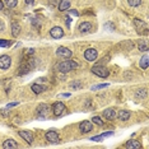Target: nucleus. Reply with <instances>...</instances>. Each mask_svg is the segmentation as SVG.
I'll use <instances>...</instances> for the list:
<instances>
[{"mask_svg":"<svg viewBox=\"0 0 149 149\" xmlns=\"http://www.w3.org/2000/svg\"><path fill=\"white\" fill-rule=\"evenodd\" d=\"M56 55L59 57H61V59H70V57H72V51H70L69 49H66V47L60 46L59 49L56 50Z\"/></svg>","mask_w":149,"mask_h":149,"instance_id":"nucleus-6","label":"nucleus"},{"mask_svg":"<svg viewBox=\"0 0 149 149\" xmlns=\"http://www.w3.org/2000/svg\"><path fill=\"white\" fill-rule=\"evenodd\" d=\"M69 14H73V15H75V17H79V13H78L75 9H70V10H69Z\"/></svg>","mask_w":149,"mask_h":149,"instance_id":"nucleus-34","label":"nucleus"},{"mask_svg":"<svg viewBox=\"0 0 149 149\" xmlns=\"http://www.w3.org/2000/svg\"><path fill=\"white\" fill-rule=\"evenodd\" d=\"M60 0H49V5L51 6V8H55V6L59 5Z\"/></svg>","mask_w":149,"mask_h":149,"instance_id":"nucleus-30","label":"nucleus"},{"mask_svg":"<svg viewBox=\"0 0 149 149\" xmlns=\"http://www.w3.org/2000/svg\"><path fill=\"white\" fill-rule=\"evenodd\" d=\"M125 148H127V149H140L141 148V144L139 143L138 140H135V139H130V140L126 141V144H125Z\"/></svg>","mask_w":149,"mask_h":149,"instance_id":"nucleus-13","label":"nucleus"},{"mask_svg":"<svg viewBox=\"0 0 149 149\" xmlns=\"http://www.w3.org/2000/svg\"><path fill=\"white\" fill-rule=\"evenodd\" d=\"M19 136H22L23 138V140H26L28 144H32L33 143V134L31 133V131H28V130H21L19 131Z\"/></svg>","mask_w":149,"mask_h":149,"instance_id":"nucleus-11","label":"nucleus"},{"mask_svg":"<svg viewBox=\"0 0 149 149\" xmlns=\"http://www.w3.org/2000/svg\"><path fill=\"white\" fill-rule=\"evenodd\" d=\"M145 96H147V91H145V89H139V91H136V93H135V97H136L138 100H139V98H140V100H143Z\"/></svg>","mask_w":149,"mask_h":149,"instance_id":"nucleus-24","label":"nucleus"},{"mask_svg":"<svg viewBox=\"0 0 149 149\" xmlns=\"http://www.w3.org/2000/svg\"><path fill=\"white\" fill-rule=\"evenodd\" d=\"M10 46V41H5V40H0V47H8Z\"/></svg>","mask_w":149,"mask_h":149,"instance_id":"nucleus-31","label":"nucleus"},{"mask_svg":"<svg viewBox=\"0 0 149 149\" xmlns=\"http://www.w3.org/2000/svg\"><path fill=\"white\" fill-rule=\"evenodd\" d=\"M117 117H118V120H121V121H127L129 118H130V111H127V110H120V112H118Z\"/></svg>","mask_w":149,"mask_h":149,"instance_id":"nucleus-18","label":"nucleus"},{"mask_svg":"<svg viewBox=\"0 0 149 149\" xmlns=\"http://www.w3.org/2000/svg\"><path fill=\"white\" fill-rule=\"evenodd\" d=\"M46 139H47V141H50V143H57V141L60 140L59 134H57L55 130L47 131V133H46Z\"/></svg>","mask_w":149,"mask_h":149,"instance_id":"nucleus-12","label":"nucleus"},{"mask_svg":"<svg viewBox=\"0 0 149 149\" xmlns=\"http://www.w3.org/2000/svg\"><path fill=\"white\" fill-rule=\"evenodd\" d=\"M10 65H12L10 56H8V55H1L0 56V69L6 70V69L10 68Z\"/></svg>","mask_w":149,"mask_h":149,"instance_id":"nucleus-7","label":"nucleus"},{"mask_svg":"<svg viewBox=\"0 0 149 149\" xmlns=\"http://www.w3.org/2000/svg\"><path fill=\"white\" fill-rule=\"evenodd\" d=\"M3 148H4V149H17V148H18V144H17V141L13 140V139H8V140L4 141Z\"/></svg>","mask_w":149,"mask_h":149,"instance_id":"nucleus-14","label":"nucleus"},{"mask_svg":"<svg viewBox=\"0 0 149 149\" xmlns=\"http://www.w3.org/2000/svg\"><path fill=\"white\" fill-rule=\"evenodd\" d=\"M79 129H80V131H82L83 134H87V133H89V131H92L93 125H92L91 121L84 120V121H82V123L79 124Z\"/></svg>","mask_w":149,"mask_h":149,"instance_id":"nucleus-10","label":"nucleus"},{"mask_svg":"<svg viewBox=\"0 0 149 149\" xmlns=\"http://www.w3.org/2000/svg\"><path fill=\"white\" fill-rule=\"evenodd\" d=\"M91 70H92L93 74H96L97 77H101V78H107L110 75V70L104 65H102V64H96L94 66H92Z\"/></svg>","mask_w":149,"mask_h":149,"instance_id":"nucleus-2","label":"nucleus"},{"mask_svg":"<svg viewBox=\"0 0 149 149\" xmlns=\"http://www.w3.org/2000/svg\"><path fill=\"white\" fill-rule=\"evenodd\" d=\"M129 5L133 6V8H135V6H139L141 4V0H127Z\"/></svg>","mask_w":149,"mask_h":149,"instance_id":"nucleus-27","label":"nucleus"},{"mask_svg":"<svg viewBox=\"0 0 149 149\" xmlns=\"http://www.w3.org/2000/svg\"><path fill=\"white\" fill-rule=\"evenodd\" d=\"M19 32H21V27L17 22H12V35L13 37H18Z\"/></svg>","mask_w":149,"mask_h":149,"instance_id":"nucleus-21","label":"nucleus"},{"mask_svg":"<svg viewBox=\"0 0 149 149\" xmlns=\"http://www.w3.org/2000/svg\"><path fill=\"white\" fill-rule=\"evenodd\" d=\"M139 50H140V51H143V52L148 51V45H147V42H145L144 40H141V41L139 42Z\"/></svg>","mask_w":149,"mask_h":149,"instance_id":"nucleus-25","label":"nucleus"},{"mask_svg":"<svg viewBox=\"0 0 149 149\" xmlns=\"http://www.w3.org/2000/svg\"><path fill=\"white\" fill-rule=\"evenodd\" d=\"M17 104H18L17 102H12V103H8V104H6V110H9V108H12V107H15Z\"/></svg>","mask_w":149,"mask_h":149,"instance_id":"nucleus-35","label":"nucleus"},{"mask_svg":"<svg viewBox=\"0 0 149 149\" xmlns=\"http://www.w3.org/2000/svg\"><path fill=\"white\" fill-rule=\"evenodd\" d=\"M139 65H140V68H141V69H144V70L148 69V66H149V56H148V54H145V55L140 59Z\"/></svg>","mask_w":149,"mask_h":149,"instance_id":"nucleus-19","label":"nucleus"},{"mask_svg":"<svg viewBox=\"0 0 149 149\" xmlns=\"http://www.w3.org/2000/svg\"><path fill=\"white\" fill-rule=\"evenodd\" d=\"M50 36H51L52 38H55V40L61 38V37L64 36V31H63V28H61V27H59V26L52 27V28L50 29Z\"/></svg>","mask_w":149,"mask_h":149,"instance_id":"nucleus-9","label":"nucleus"},{"mask_svg":"<svg viewBox=\"0 0 149 149\" xmlns=\"http://www.w3.org/2000/svg\"><path fill=\"white\" fill-rule=\"evenodd\" d=\"M70 0H60V3H59V10L60 12H65V10H68V9L70 8Z\"/></svg>","mask_w":149,"mask_h":149,"instance_id":"nucleus-17","label":"nucleus"},{"mask_svg":"<svg viewBox=\"0 0 149 149\" xmlns=\"http://www.w3.org/2000/svg\"><path fill=\"white\" fill-rule=\"evenodd\" d=\"M103 116L107 118V120H113L116 117V112H115L113 108H106L103 111Z\"/></svg>","mask_w":149,"mask_h":149,"instance_id":"nucleus-16","label":"nucleus"},{"mask_svg":"<svg viewBox=\"0 0 149 149\" xmlns=\"http://www.w3.org/2000/svg\"><path fill=\"white\" fill-rule=\"evenodd\" d=\"M97 56H98V52L96 49H87L86 51H84V59H86L87 61H96Z\"/></svg>","mask_w":149,"mask_h":149,"instance_id":"nucleus-5","label":"nucleus"},{"mask_svg":"<svg viewBox=\"0 0 149 149\" xmlns=\"http://www.w3.org/2000/svg\"><path fill=\"white\" fill-rule=\"evenodd\" d=\"M102 139H103L102 135H97V136H93L91 140H93V141H102Z\"/></svg>","mask_w":149,"mask_h":149,"instance_id":"nucleus-32","label":"nucleus"},{"mask_svg":"<svg viewBox=\"0 0 149 149\" xmlns=\"http://www.w3.org/2000/svg\"><path fill=\"white\" fill-rule=\"evenodd\" d=\"M101 135H102L103 139H104V138H108V136H111V135H113V133H112V131H107V133H103Z\"/></svg>","mask_w":149,"mask_h":149,"instance_id":"nucleus-33","label":"nucleus"},{"mask_svg":"<svg viewBox=\"0 0 149 149\" xmlns=\"http://www.w3.org/2000/svg\"><path fill=\"white\" fill-rule=\"evenodd\" d=\"M104 29H106V31H115V24L111 22L104 23Z\"/></svg>","mask_w":149,"mask_h":149,"instance_id":"nucleus-29","label":"nucleus"},{"mask_svg":"<svg viewBox=\"0 0 149 149\" xmlns=\"http://www.w3.org/2000/svg\"><path fill=\"white\" fill-rule=\"evenodd\" d=\"M3 8H4V3L0 0V10H3Z\"/></svg>","mask_w":149,"mask_h":149,"instance_id":"nucleus-38","label":"nucleus"},{"mask_svg":"<svg viewBox=\"0 0 149 149\" xmlns=\"http://www.w3.org/2000/svg\"><path fill=\"white\" fill-rule=\"evenodd\" d=\"M69 87L72 88V89H80L82 88V83L79 82V80H74V82H70L69 83Z\"/></svg>","mask_w":149,"mask_h":149,"instance_id":"nucleus-23","label":"nucleus"},{"mask_svg":"<svg viewBox=\"0 0 149 149\" xmlns=\"http://www.w3.org/2000/svg\"><path fill=\"white\" fill-rule=\"evenodd\" d=\"M50 113V106L46 103H40L37 106V116L40 118H46Z\"/></svg>","mask_w":149,"mask_h":149,"instance_id":"nucleus-4","label":"nucleus"},{"mask_svg":"<svg viewBox=\"0 0 149 149\" xmlns=\"http://www.w3.org/2000/svg\"><path fill=\"white\" fill-rule=\"evenodd\" d=\"M134 26L139 35H148V24L141 19H134Z\"/></svg>","mask_w":149,"mask_h":149,"instance_id":"nucleus-3","label":"nucleus"},{"mask_svg":"<svg viewBox=\"0 0 149 149\" xmlns=\"http://www.w3.org/2000/svg\"><path fill=\"white\" fill-rule=\"evenodd\" d=\"M65 111V104L63 102H55L52 104V112L55 116H61Z\"/></svg>","mask_w":149,"mask_h":149,"instance_id":"nucleus-8","label":"nucleus"},{"mask_svg":"<svg viewBox=\"0 0 149 149\" xmlns=\"http://www.w3.org/2000/svg\"><path fill=\"white\" fill-rule=\"evenodd\" d=\"M77 68H78V63L73 61V60H65V61L59 64L57 70L61 73H69V72H72V70L77 69Z\"/></svg>","mask_w":149,"mask_h":149,"instance_id":"nucleus-1","label":"nucleus"},{"mask_svg":"<svg viewBox=\"0 0 149 149\" xmlns=\"http://www.w3.org/2000/svg\"><path fill=\"white\" fill-rule=\"evenodd\" d=\"M92 28V24L89 22H83L79 24V32L80 33H88Z\"/></svg>","mask_w":149,"mask_h":149,"instance_id":"nucleus-15","label":"nucleus"},{"mask_svg":"<svg viewBox=\"0 0 149 149\" xmlns=\"http://www.w3.org/2000/svg\"><path fill=\"white\" fill-rule=\"evenodd\" d=\"M61 97H70V93H63Z\"/></svg>","mask_w":149,"mask_h":149,"instance_id":"nucleus-39","label":"nucleus"},{"mask_svg":"<svg viewBox=\"0 0 149 149\" xmlns=\"http://www.w3.org/2000/svg\"><path fill=\"white\" fill-rule=\"evenodd\" d=\"M92 121H93L94 124L100 125V126H102V125H103V121H102V118H101V116H93L92 117Z\"/></svg>","mask_w":149,"mask_h":149,"instance_id":"nucleus-28","label":"nucleus"},{"mask_svg":"<svg viewBox=\"0 0 149 149\" xmlns=\"http://www.w3.org/2000/svg\"><path fill=\"white\" fill-rule=\"evenodd\" d=\"M33 3H35V0H26V4L27 5H32Z\"/></svg>","mask_w":149,"mask_h":149,"instance_id":"nucleus-36","label":"nucleus"},{"mask_svg":"<svg viewBox=\"0 0 149 149\" xmlns=\"http://www.w3.org/2000/svg\"><path fill=\"white\" fill-rule=\"evenodd\" d=\"M110 84L108 83H102V84H96V86L92 87V91H98V89H102V88H107Z\"/></svg>","mask_w":149,"mask_h":149,"instance_id":"nucleus-26","label":"nucleus"},{"mask_svg":"<svg viewBox=\"0 0 149 149\" xmlns=\"http://www.w3.org/2000/svg\"><path fill=\"white\" fill-rule=\"evenodd\" d=\"M31 89L35 92L36 94H40V93H43L46 91V87H43L41 86V84H32V87H31Z\"/></svg>","mask_w":149,"mask_h":149,"instance_id":"nucleus-20","label":"nucleus"},{"mask_svg":"<svg viewBox=\"0 0 149 149\" xmlns=\"http://www.w3.org/2000/svg\"><path fill=\"white\" fill-rule=\"evenodd\" d=\"M4 4H5L6 8L13 9L17 6V4H18V0H4Z\"/></svg>","mask_w":149,"mask_h":149,"instance_id":"nucleus-22","label":"nucleus"},{"mask_svg":"<svg viewBox=\"0 0 149 149\" xmlns=\"http://www.w3.org/2000/svg\"><path fill=\"white\" fill-rule=\"evenodd\" d=\"M70 23H72V18H69V17H68V19H66V24H68V26H70Z\"/></svg>","mask_w":149,"mask_h":149,"instance_id":"nucleus-37","label":"nucleus"}]
</instances>
